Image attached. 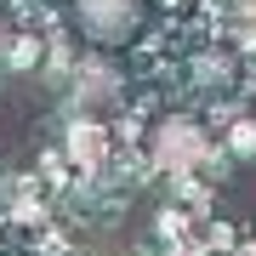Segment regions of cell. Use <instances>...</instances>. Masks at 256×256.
<instances>
[{
    "label": "cell",
    "mask_w": 256,
    "mask_h": 256,
    "mask_svg": "<svg viewBox=\"0 0 256 256\" xmlns=\"http://www.w3.org/2000/svg\"><path fill=\"white\" fill-rule=\"evenodd\" d=\"M234 154H245V160L256 154V131H250V126H239V131H234Z\"/></svg>",
    "instance_id": "cell-6"
},
{
    "label": "cell",
    "mask_w": 256,
    "mask_h": 256,
    "mask_svg": "<svg viewBox=\"0 0 256 256\" xmlns=\"http://www.w3.org/2000/svg\"><path fill=\"white\" fill-rule=\"evenodd\" d=\"M120 97H126V74H120L108 57H86V63L74 68V102H80L86 114L114 108Z\"/></svg>",
    "instance_id": "cell-2"
},
{
    "label": "cell",
    "mask_w": 256,
    "mask_h": 256,
    "mask_svg": "<svg viewBox=\"0 0 256 256\" xmlns=\"http://www.w3.org/2000/svg\"><path fill=\"white\" fill-rule=\"evenodd\" d=\"M188 80L200 92H228L234 86V57L228 52H194L188 57Z\"/></svg>",
    "instance_id": "cell-4"
},
{
    "label": "cell",
    "mask_w": 256,
    "mask_h": 256,
    "mask_svg": "<svg viewBox=\"0 0 256 256\" xmlns=\"http://www.w3.org/2000/svg\"><path fill=\"white\" fill-rule=\"evenodd\" d=\"M68 18L92 46H131L148 23V0H68Z\"/></svg>",
    "instance_id": "cell-1"
},
{
    "label": "cell",
    "mask_w": 256,
    "mask_h": 256,
    "mask_svg": "<svg viewBox=\"0 0 256 256\" xmlns=\"http://www.w3.org/2000/svg\"><path fill=\"white\" fill-rule=\"evenodd\" d=\"M68 160H74V165H97V160H102V131L92 126V120L68 131Z\"/></svg>",
    "instance_id": "cell-5"
},
{
    "label": "cell",
    "mask_w": 256,
    "mask_h": 256,
    "mask_svg": "<svg viewBox=\"0 0 256 256\" xmlns=\"http://www.w3.org/2000/svg\"><path fill=\"white\" fill-rule=\"evenodd\" d=\"M205 154V131L194 126V120H160L154 126V160L165 171H176V165H194Z\"/></svg>",
    "instance_id": "cell-3"
}]
</instances>
